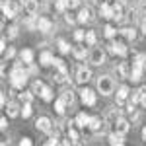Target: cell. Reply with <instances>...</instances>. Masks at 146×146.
I'll use <instances>...</instances> for the list:
<instances>
[{"mask_svg": "<svg viewBox=\"0 0 146 146\" xmlns=\"http://www.w3.org/2000/svg\"><path fill=\"white\" fill-rule=\"evenodd\" d=\"M10 84L14 90H23L25 88V84H27V72L23 70V64L22 60L20 62H16L14 68H12L10 72Z\"/></svg>", "mask_w": 146, "mask_h": 146, "instance_id": "6da1fadb", "label": "cell"}, {"mask_svg": "<svg viewBox=\"0 0 146 146\" xmlns=\"http://www.w3.org/2000/svg\"><path fill=\"white\" fill-rule=\"evenodd\" d=\"M98 92L101 96H111L115 92V82H113L111 76H107V74L98 76Z\"/></svg>", "mask_w": 146, "mask_h": 146, "instance_id": "7a4b0ae2", "label": "cell"}, {"mask_svg": "<svg viewBox=\"0 0 146 146\" xmlns=\"http://www.w3.org/2000/svg\"><path fill=\"white\" fill-rule=\"evenodd\" d=\"M90 62L94 64V66H101L103 62H105V51L101 49V47H94L90 51Z\"/></svg>", "mask_w": 146, "mask_h": 146, "instance_id": "3957f363", "label": "cell"}, {"mask_svg": "<svg viewBox=\"0 0 146 146\" xmlns=\"http://www.w3.org/2000/svg\"><path fill=\"white\" fill-rule=\"evenodd\" d=\"M80 100H82L84 105L94 107V105H96V101H98V98H96L94 90H90V88H82V90H80Z\"/></svg>", "mask_w": 146, "mask_h": 146, "instance_id": "277c9868", "label": "cell"}, {"mask_svg": "<svg viewBox=\"0 0 146 146\" xmlns=\"http://www.w3.org/2000/svg\"><path fill=\"white\" fill-rule=\"evenodd\" d=\"M35 129H37L39 133H47V135H51V131H53V123H51L49 117L41 115V117H37V121H35Z\"/></svg>", "mask_w": 146, "mask_h": 146, "instance_id": "5b68a950", "label": "cell"}, {"mask_svg": "<svg viewBox=\"0 0 146 146\" xmlns=\"http://www.w3.org/2000/svg\"><path fill=\"white\" fill-rule=\"evenodd\" d=\"M131 131V123L125 119V117H121V119H117L115 123H113V133H117V135L125 136L127 133Z\"/></svg>", "mask_w": 146, "mask_h": 146, "instance_id": "8992f818", "label": "cell"}, {"mask_svg": "<svg viewBox=\"0 0 146 146\" xmlns=\"http://www.w3.org/2000/svg\"><path fill=\"white\" fill-rule=\"evenodd\" d=\"M92 80V70L86 66H80L78 70H76V84H80V86H84V84H88Z\"/></svg>", "mask_w": 146, "mask_h": 146, "instance_id": "52a82bcc", "label": "cell"}, {"mask_svg": "<svg viewBox=\"0 0 146 146\" xmlns=\"http://www.w3.org/2000/svg\"><path fill=\"white\" fill-rule=\"evenodd\" d=\"M127 98H131V90H129V86H127V84H123V86H119V88H117V107H121Z\"/></svg>", "mask_w": 146, "mask_h": 146, "instance_id": "ba28073f", "label": "cell"}, {"mask_svg": "<svg viewBox=\"0 0 146 146\" xmlns=\"http://www.w3.org/2000/svg\"><path fill=\"white\" fill-rule=\"evenodd\" d=\"M103 119H101V117H92L90 119V125H88V129H90L92 133H105V127H103Z\"/></svg>", "mask_w": 146, "mask_h": 146, "instance_id": "9c48e42d", "label": "cell"}, {"mask_svg": "<svg viewBox=\"0 0 146 146\" xmlns=\"http://www.w3.org/2000/svg\"><path fill=\"white\" fill-rule=\"evenodd\" d=\"M37 29L41 33H49L53 29V22L49 18H45V16H41V18H37Z\"/></svg>", "mask_w": 146, "mask_h": 146, "instance_id": "30bf717a", "label": "cell"}, {"mask_svg": "<svg viewBox=\"0 0 146 146\" xmlns=\"http://www.w3.org/2000/svg\"><path fill=\"white\" fill-rule=\"evenodd\" d=\"M66 136L72 140V144H78V142H80V131H78V127H74V123H68Z\"/></svg>", "mask_w": 146, "mask_h": 146, "instance_id": "8fae6325", "label": "cell"}, {"mask_svg": "<svg viewBox=\"0 0 146 146\" xmlns=\"http://www.w3.org/2000/svg\"><path fill=\"white\" fill-rule=\"evenodd\" d=\"M90 115L88 113H84V111H80L78 115H76V119H74V125L78 127V129H86L88 125H90Z\"/></svg>", "mask_w": 146, "mask_h": 146, "instance_id": "7c38bea8", "label": "cell"}, {"mask_svg": "<svg viewBox=\"0 0 146 146\" xmlns=\"http://www.w3.org/2000/svg\"><path fill=\"white\" fill-rule=\"evenodd\" d=\"M53 80H55L56 84H64L68 80V68H66V64L62 68H56V72L53 74Z\"/></svg>", "mask_w": 146, "mask_h": 146, "instance_id": "4fadbf2b", "label": "cell"}, {"mask_svg": "<svg viewBox=\"0 0 146 146\" xmlns=\"http://www.w3.org/2000/svg\"><path fill=\"white\" fill-rule=\"evenodd\" d=\"M92 16H94L92 8L90 6H84V8H80V12H78V22L80 23H88V22H92Z\"/></svg>", "mask_w": 146, "mask_h": 146, "instance_id": "5bb4252c", "label": "cell"}, {"mask_svg": "<svg viewBox=\"0 0 146 146\" xmlns=\"http://www.w3.org/2000/svg\"><path fill=\"white\" fill-rule=\"evenodd\" d=\"M53 60H55V56L51 51H41V55H39V64L41 66H53Z\"/></svg>", "mask_w": 146, "mask_h": 146, "instance_id": "9a60e30c", "label": "cell"}, {"mask_svg": "<svg viewBox=\"0 0 146 146\" xmlns=\"http://www.w3.org/2000/svg\"><path fill=\"white\" fill-rule=\"evenodd\" d=\"M117 72H119L123 78H131V72H133V62H119Z\"/></svg>", "mask_w": 146, "mask_h": 146, "instance_id": "2e32d148", "label": "cell"}, {"mask_svg": "<svg viewBox=\"0 0 146 146\" xmlns=\"http://www.w3.org/2000/svg\"><path fill=\"white\" fill-rule=\"evenodd\" d=\"M119 35H121V39H125V41H135L136 39V29L135 27H123V29L119 31Z\"/></svg>", "mask_w": 146, "mask_h": 146, "instance_id": "e0dca14e", "label": "cell"}, {"mask_svg": "<svg viewBox=\"0 0 146 146\" xmlns=\"http://www.w3.org/2000/svg\"><path fill=\"white\" fill-rule=\"evenodd\" d=\"M4 109H6V113H8V117H18V115H22V107H20L16 101H10Z\"/></svg>", "mask_w": 146, "mask_h": 146, "instance_id": "ac0fdd59", "label": "cell"}, {"mask_svg": "<svg viewBox=\"0 0 146 146\" xmlns=\"http://www.w3.org/2000/svg\"><path fill=\"white\" fill-rule=\"evenodd\" d=\"M33 51L31 49H22V53H20V60H22L23 64H33Z\"/></svg>", "mask_w": 146, "mask_h": 146, "instance_id": "d6986e66", "label": "cell"}, {"mask_svg": "<svg viewBox=\"0 0 146 146\" xmlns=\"http://www.w3.org/2000/svg\"><path fill=\"white\" fill-rule=\"evenodd\" d=\"M127 53H129L127 41H125V39H119V41H115V55H119V56H127Z\"/></svg>", "mask_w": 146, "mask_h": 146, "instance_id": "ffe728a7", "label": "cell"}, {"mask_svg": "<svg viewBox=\"0 0 146 146\" xmlns=\"http://www.w3.org/2000/svg\"><path fill=\"white\" fill-rule=\"evenodd\" d=\"M2 14H4V18H8V20H14L18 12H16V10H14V8L10 6V2H8V0H4V2H2Z\"/></svg>", "mask_w": 146, "mask_h": 146, "instance_id": "44dd1931", "label": "cell"}, {"mask_svg": "<svg viewBox=\"0 0 146 146\" xmlns=\"http://www.w3.org/2000/svg\"><path fill=\"white\" fill-rule=\"evenodd\" d=\"M72 55L76 56L78 60H84L86 56H90V53H88V49H86V45H78L72 49Z\"/></svg>", "mask_w": 146, "mask_h": 146, "instance_id": "7402d4cb", "label": "cell"}, {"mask_svg": "<svg viewBox=\"0 0 146 146\" xmlns=\"http://www.w3.org/2000/svg\"><path fill=\"white\" fill-rule=\"evenodd\" d=\"M23 8H25V12H27L29 16H35V14H37V8H39V2H37V0H25V2H23Z\"/></svg>", "mask_w": 146, "mask_h": 146, "instance_id": "603a6c76", "label": "cell"}, {"mask_svg": "<svg viewBox=\"0 0 146 146\" xmlns=\"http://www.w3.org/2000/svg\"><path fill=\"white\" fill-rule=\"evenodd\" d=\"M117 119H121V109H119V107H111V109L107 111V115H105V121H107V123H115Z\"/></svg>", "mask_w": 146, "mask_h": 146, "instance_id": "cb8c5ba5", "label": "cell"}, {"mask_svg": "<svg viewBox=\"0 0 146 146\" xmlns=\"http://www.w3.org/2000/svg\"><path fill=\"white\" fill-rule=\"evenodd\" d=\"M100 14H101V18H105V20H113V6H109L107 2L101 4L100 6Z\"/></svg>", "mask_w": 146, "mask_h": 146, "instance_id": "d4e9b609", "label": "cell"}, {"mask_svg": "<svg viewBox=\"0 0 146 146\" xmlns=\"http://www.w3.org/2000/svg\"><path fill=\"white\" fill-rule=\"evenodd\" d=\"M66 101L62 100V98H58V100H55V111L56 115H64V111H66Z\"/></svg>", "mask_w": 146, "mask_h": 146, "instance_id": "484cf974", "label": "cell"}, {"mask_svg": "<svg viewBox=\"0 0 146 146\" xmlns=\"http://www.w3.org/2000/svg\"><path fill=\"white\" fill-rule=\"evenodd\" d=\"M109 146H125L123 136L117 135V133H111V135H109Z\"/></svg>", "mask_w": 146, "mask_h": 146, "instance_id": "4316f807", "label": "cell"}, {"mask_svg": "<svg viewBox=\"0 0 146 146\" xmlns=\"http://www.w3.org/2000/svg\"><path fill=\"white\" fill-rule=\"evenodd\" d=\"M41 100L45 101V103H49V101L55 100V94H53V90H51L49 86H45V90L41 92Z\"/></svg>", "mask_w": 146, "mask_h": 146, "instance_id": "83f0119b", "label": "cell"}, {"mask_svg": "<svg viewBox=\"0 0 146 146\" xmlns=\"http://www.w3.org/2000/svg\"><path fill=\"white\" fill-rule=\"evenodd\" d=\"M45 90V84H43V80H35L33 84H31V92H33L35 96H41V92Z\"/></svg>", "mask_w": 146, "mask_h": 146, "instance_id": "f1b7e54d", "label": "cell"}, {"mask_svg": "<svg viewBox=\"0 0 146 146\" xmlns=\"http://www.w3.org/2000/svg\"><path fill=\"white\" fill-rule=\"evenodd\" d=\"M103 35H105V37H107L109 41H111V39H115V35H117V29L113 27L111 23H107V25L103 27Z\"/></svg>", "mask_w": 146, "mask_h": 146, "instance_id": "f546056e", "label": "cell"}, {"mask_svg": "<svg viewBox=\"0 0 146 146\" xmlns=\"http://www.w3.org/2000/svg\"><path fill=\"white\" fill-rule=\"evenodd\" d=\"M60 98L66 101V105H72V103H74V92H72V90H62Z\"/></svg>", "mask_w": 146, "mask_h": 146, "instance_id": "4dcf8cb0", "label": "cell"}, {"mask_svg": "<svg viewBox=\"0 0 146 146\" xmlns=\"http://www.w3.org/2000/svg\"><path fill=\"white\" fill-rule=\"evenodd\" d=\"M68 8V0H55V10L60 12V14H64Z\"/></svg>", "mask_w": 146, "mask_h": 146, "instance_id": "1f68e13d", "label": "cell"}, {"mask_svg": "<svg viewBox=\"0 0 146 146\" xmlns=\"http://www.w3.org/2000/svg\"><path fill=\"white\" fill-rule=\"evenodd\" d=\"M86 45L88 47H96V41H98V37H96V33L94 31H86Z\"/></svg>", "mask_w": 146, "mask_h": 146, "instance_id": "d6a6232c", "label": "cell"}, {"mask_svg": "<svg viewBox=\"0 0 146 146\" xmlns=\"http://www.w3.org/2000/svg\"><path fill=\"white\" fill-rule=\"evenodd\" d=\"M33 96H35V94H33L31 90H29V92H23V90H22V94H20V100H22L23 103H31Z\"/></svg>", "mask_w": 146, "mask_h": 146, "instance_id": "836d02e7", "label": "cell"}, {"mask_svg": "<svg viewBox=\"0 0 146 146\" xmlns=\"http://www.w3.org/2000/svg\"><path fill=\"white\" fill-rule=\"evenodd\" d=\"M58 51H60L62 55H68V53H70V45H68L64 39H58Z\"/></svg>", "mask_w": 146, "mask_h": 146, "instance_id": "e575fe53", "label": "cell"}, {"mask_svg": "<svg viewBox=\"0 0 146 146\" xmlns=\"http://www.w3.org/2000/svg\"><path fill=\"white\" fill-rule=\"evenodd\" d=\"M31 113H33L31 103H23V105H22V117H23V119H27V117H31Z\"/></svg>", "mask_w": 146, "mask_h": 146, "instance_id": "d590c367", "label": "cell"}, {"mask_svg": "<svg viewBox=\"0 0 146 146\" xmlns=\"http://www.w3.org/2000/svg\"><path fill=\"white\" fill-rule=\"evenodd\" d=\"M6 33H8V37H10V39H16V37H18V33H20V27H18V25H10Z\"/></svg>", "mask_w": 146, "mask_h": 146, "instance_id": "8d00e7d4", "label": "cell"}, {"mask_svg": "<svg viewBox=\"0 0 146 146\" xmlns=\"http://www.w3.org/2000/svg\"><path fill=\"white\" fill-rule=\"evenodd\" d=\"M129 101H131L133 105H138V103H140V90L133 92V94H131V98H129Z\"/></svg>", "mask_w": 146, "mask_h": 146, "instance_id": "74e56055", "label": "cell"}, {"mask_svg": "<svg viewBox=\"0 0 146 146\" xmlns=\"http://www.w3.org/2000/svg\"><path fill=\"white\" fill-rule=\"evenodd\" d=\"M140 105L146 109V86H142V88H140Z\"/></svg>", "mask_w": 146, "mask_h": 146, "instance_id": "f35d334b", "label": "cell"}, {"mask_svg": "<svg viewBox=\"0 0 146 146\" xmlns=\"http://www.w3.org/2000/svg\"><path fill=\"white\" fill-rule=\"evenodd\" d=\"M64 20H66V23H76L78 22V18H74V14H70V12H64Z\"/></svg>", "mask_w": 146, "mask_h": 146, "instance_id": "ab89813d", "label": "cell"}, {"mask_svg": "<svg viewBox=\"0 0 146 146\" xmlns=\"http://www.w3.org/2000/svg\"><path fill=\"white\" fill-rule=\"evenodd\" d=\"M74 39H76V41H84V39H86V31L76 29V31H74Z\"/></svg>", "mask_w": 146, "mask_h": 146, "instance_id": "60d3db41", "label": "cell"}, {"mask_svg": "<svg viewBox=\"0 0 146 146\" xmlns=\"http://www.w3.org/2000/svg\"><path fill=\"white\" fill-rule=\"evenodd\" d=\"M14 55H16V51H14L12 47H8V49H6V53H4V60H8V58H14Z\"/></svg>", "mask_w": 146, "mask_h": 146, "instance_id": "b9f144b4", "label": "cell"}, {"mask_svg": "<svg viewBox=\"0 0 146 146\" xmlns=\"http://www.w3.org/2000/svg\"><path fill=\"white\" fill-rule=\"evenodd\" d=\"M20 146H33V142H31L29 136H23L22 140H20Z\"/></svg>", "mask_w": 146, "mask_h": 146, "instance_id": "7bdbcfd3", "label": "cell"}, {"mask_svg": "<svg viewBox=\"0 0 146 146\" xmlns=\"http://www.w3.org/2000/svg\"><path fill=\"white\" fill-rule=\"evenodd\" d=\"M56 146H72V140L70 138H58V144Z\"/></svg>", "mask_w": 146, "mask_h": 146, "instance_id": "ee69618b", "label": "cell"}, {"mask_svg": "<svg viewBox=\"0 0 146 146\" xmlns=\"http://www.w3.org/2000/svg\"><path fill=\"white\" fill-rule=\"evenodd\" d=\"M56 144H58V138H56V136H51L43 146H56Z\"/></svg>", "mask_w": 146, "mask_h": 146, "instance_id": "f6af8a7d", "label": "cell"}, {"mask_svg": "<svg viewBox=\"0 0 146 146\" xmlns=\"http://www.w3.org/2000/svg\"><path fill=\"white\" fill-rule=\"evenodd\" d=\"M80 6V0H68V8H76Z\"/></svg>", "mask_w": 146, "mask_h": 146, "instance_id": "bcb514c9", "label": "cell"}, {"mask_svg": "<svg viewBox=\"0 0 146 146\" xmlns=\"http://www.w3.org/2000/svg\"><path fill=\"white\" fill-rule=\"evenodd\" d=\"M6 127H8V121H6V117H2V119H0V129L6 131Z\"/></svg>", "mask_w": 146, "mask_h": 146, "instance_id": "7dc6e473", "label": "cell"}, {"mask_svg": "<svg viewBox=\"0 0 146 146\" xmlns=\"http://www.w3.org/2000/svg\"><path fill=\"white\" fill-rule=\"evenodd\" d=\"M0 51L6 53V39H4V37H2V41H0Z\"/></svg>", "mask_w": 146, "mask_h": 146, "instance_id": "c3c4849f", "label": "cell"}, {"mask_svg": "<svg viewBox=\"0 0 146 146\" xmlns=\"http://www.w3.org/2000/svg\"><path fill=\"white\" fill-rule=\"evenodd\" d=\"M0 103H2V107H6V94L4 92L0 94Z\"/></svg>", "mask_w": 146, "mask_h": 146, "instance_id": "681fc988", "label": "cell"}, {"mask_svg": "<svg viewBox=\"0 0 146 146\" xmlns=\"http://www.w3.org/2000/svg\"><path fill=\"white\" fill-rule=\"evenodd\" d=\"M129 2H131L133 6H136V8H138L140 4H144V0H129Z\"/></svg>", "mask_w": 146, "mask_h": 146, "instance_id": "f907efd6", "label": "cell"}, {"mask_svg": "<svg viewBox=\"0 0 146 146\" xmlns=\"http://www.w3.org/2000/svg\"><path fill=\"white\" fill-rule=\"evenodd\" d=\"M142 33H146V18L142 20Z\"/></svg>", "mask_w": 146, "mask_h": 146, "instance_id": "816d5d0a", "label": "cell"}, {"mask_svg": "<svg viewBox=\"0 0 146 146\" xmlns=\"http://www.w3.org/2000/svg\"><path fill=\"white\" fill-rule=\"evenodd\" d=\"M142 140H144V142H146V127H144V129H142Z\"/></svg>", "mask_w": 146, "mask_h": 146, "instance_id": "f5cc1de1", "label": "cell"}, {"mask_svg": "<svg viewBox=\"0 0 146 146\" xmlns=\"http://www.w3.org/2000/svg\"><path fill=\"white\" fill-rule=\"evenodd\" d=\"M144 72H146V60H144Z\"/></svg>", "mask_w": 146, "mask_h": 146, "instance_id": "db71d44e", "label": "cell"}, {"mask_svg": "<svg viewBox=\"0 0 146 146\" xmlns=\"http://www.w3.org/2000/svg\"><path fill=\"white\" fill-rule=\"evenodd\" d=\"M43 2H47V0H43Z\"/></svg>", "mask_w": 146, "mask_h": 146, "instance_id": "11a10c76", "label": "cell"}]
</instances>
